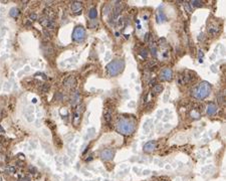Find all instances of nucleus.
Masks as SVG:
<instances>
[{"instance_id": "f257e3e1", "label": "nucleus", "mask_w": 226, "mask_h": 181, "mask_svg": "<svg viewBox=\"0 0 226 181\" xmlns=\"http://www.w3.org/2000/svg\"><path fill=\"white\" fill-rule=\"evenodd\" d=\"M136 129L135 122L131 119H121L117 123V131L123 135H131Z\"/></svg>"}, {"instance_id": "f03ea898", "label": "nucleus", "mask_w": 226, "mask_h": 181, "mask_svg": "<svg viewBox=\"0 0 226 181\" xmlns=\"http://www.w3.org/2000/svg\"><path fill=\"white\" fill-rule=\"evenodd\" d=\"M211 90V86L210 84H208L207 82H203V83L199 84L198 86H196L192 90V95L195 99L197 100H203L205 99Z\"/></svg>"}, {"instance_id": "7ed1b4c3", "label": "nucleus", "mask_w": 226, "mask_h": 181, "mask_svg": "<svg viewBox=\"0 0 226 181\" xmlns=\"http://www.w3.org/2000/svg\"><path fill=\"white\" fill-rule=\"evenodd\" d=\"M125 67V62L121 60H113L112 62H110L107 67V71L110 75L114 77V75H117L123 71Z\"/></svg>"}, {"instance_id": "20e7f679", "label": "nucleus", "mask_w": 226, "mask_h": 181, "mask_svg": "<svg viewBox=\"0 0 226 181\" xmlns=\"http://www.w3.org/2000/svg\"><path fill=\"white\" fill-rule=\"evenodd\" d=\"M86 37V30L82 26H77L73 32V39L75 41H82Z\"/></svg>"}, {"instance_id": "39448f33", "label": "nucleus", "mask_w": 226, "mask_h": 181, "mask_svg": "<svg viewBox=\"0 0 226 181\" xmlns=\"http://www.w3.org/2000/svg\"><path fill=\"white\" fill-rule=\"evenodd\" d=\"M195 79V75L191 71H184L182 75H180L178 79V83L180 85H185V84H188L190 82H192L193 80Z\"/></svg>"}, {"instance_id": "423d86ee", "label": "nucleus", "mask_w": 226, "mask_h": 181, "mask_svg": "<svg viewBox=\"0 0 226 181\" xmlns=\"http://www.w3.org/2000/svg\"><path fill=\"white\" fill-rule=\"evenodd\" d=\"M114 156H115V150L114 149H105L101 153V157L105 161H110V160L114 158Z\"/></svg>"}, {"instance_id": "0eeeda50", "label": "nucleus", "mask_w": 226, "mask_h": 181, "mask_svg": "<svg viewBox=\"0 0 226 181\" xmlns=\"http://www.w3.org/2000/svg\"><path fill=\"white\" fill-rule=\"evenodd\" d=\"M172 77H173V71L170 68H165L161 71V73H160V77L163 81H170V80H172Z\"/></svg>"}, {"instance_id": "6e6552de", "label": "nucleus", "mask_w": 226, "mask_h": 181, "mask_svg": "<svg viewBox=\"0 0 226 181\" xmlns=\"http://www.w3.org/2000/svg\"><path fill=\"white\" fill-rule=\"evenodd\" d=\"M156 148H157V143H156V141H149V142L146 143V144L144 145V147H143L144 151L147 153L153 152Z\"/></svg>"}, {"instance_id": "1a4fd4ad", "label": "nucleus", "mask_w": 226, "mask_h": 181, "mask_svg": "<svg viewBox=\"0 0 226 181\" xmlns=\"http://www.w3.org/2000/svg\"><path fill=\"white\" fill-rule=\"evenodd\" d=\"M81 6H82V3L79 1H73L71 3V11L73 12H75V14H81Z\"/></svg>"}, {"instance_id": "9d476101", "label": "nucleus", "mask_w": 226, "mask_h": 181, "mask_svg": "<svg viewBox=\"0 0 226 181\" xmlns=\"http://www.w3.org/2000/svg\"><path fill=\"white\" fill-rule=\"evenodd\" d=\"M217 112V107L214 103H210L207 107V110H206V113L208 116H213L215 113Z\"/></svg>"}, {"instance_id": "9b49d317", "label": "nucleus", "mask_w": 226, "mask_h": 181, "mask_svg": "<svg viewBox=\"0 0 226 181\" xmlns=\"http://www.w3.org/2000/svg\"><path fill=\"white\" fill-rule=\"evenodd\" d=\"M156 19H157L158 23H163L167 20V17L163 11H159L156 15Z\"/></svg>"}, {"instance_id": "f8f14e48", "label": "nucleus", "mask_w": 226, "mask_h": 181, "mask_svg": "<svg viewBox=\"0 0 226 181\" xmlns=\"http://www.w3.org/2000/svg\"><path fill=\"white\" fill-rule=\"evenodd\" d=\"M75 84V77H66V79L63 81V85L66 86V87H73Z\"/></svg>"}, {"instance_id": "ddd939ff", "label": "nucleus", "mask_w": 226, "mask_h": 181, "mask_svg": "<svg viewBox=\"0 0 226 181\" xmlns=\"http://www.w3.org/2000/svg\"><path fill=\"white\" fill-rule=\"evenodd\" d=\"M98 16V10H97L96 7H92L90 10H88V17L90 19H95Z\"/></svg>"}, {"instance_id": "4468645a", "label": "nucleus", "mask_w": 226, "mask_h": 181, "mask_svg": "<svg viewBox=\"0 0 226 181\" xmlns=\"http://www.w3.org/2000/svg\"><path fill=\"white\" fill-rule=\"evenodd\" d=\"M208 32L214 36V35H216L219 32V28L217 26H215V25H211V26L208 27Z\"/></svg>"}, {"instance_id": "2eb2a0df", "label": "nucleus", "mask_w": 226, "mask_h": 181, "mask_svg": "<svg viewBox=\"0 0 226 181\" xmlns=\"http://www.w3.org/2000/svg\"><path fill=\"white\" fill-rule=\"evenodd\" d=\"M9 14H10V16H12V17L16 18L18 15H19V9H18V8H16V7L11 8V9H10Z\"/></svg>"}, {"instance_id": "dca6fc26", "label": "nucleus", "mask_w": 226, "mask_h": 181, "mask_svg": "<svg viewBox=\"0 0 226 181\" xmlns=\"http://www.w3.org/2000/svg\"><path fill=\"white\" fill-rule=\"evenodd\" d=\"M189 3H190L189 5L192 6V7H201L202 4H203V2L198 1V0H193V1H190Z\"/></svg>"}, {"instance_id": "f3484780", "label": "nucleus", "mask_w": 226, "mask_h": 181, "mask_svg": "<svg viewBox=\"0 0 226 181\" xmlns=\"http://www.w3.org/2000/svg\"><path fill=\"white\" fill-rule=\"evenodd\" d=\"M151 123H152L151 120H148V121L144 124V130H145L146 133H148V132L150 131V129H151V125H150Z\"/></svg>"}, {"instance_id": "a211bd4d", "label": "nucleus", "mask_w": 226, "mask_h": 181, "mask_svg": "<svg viewBox=\"0 0 226 181\" xmlns=\"http://www.w3.org/2000/svg\"><path fill=\"white\" fill-rule=\"evenodd\" d=\"M162 90H163L162 85H156V86H154V88H153V90H154L155 94H159V93H161Z\"/></svg>"}, {"instance_id": "6ab92c4d", "label": "nucleus", "mask_w": 226, "mask_h": 181, "mask_svg": "<svg viewBox=\"0 0 226 181\" xmlns=\"http://www.w3.org/2000/svg\"><path fill=\"white\" fill-rule=\"evenodd\" d=\"M112 120V114L111 112H105V121L107 122V123H110Z\"/></svg>"}, {"instance_id": "aec40b11", "label": "nucleus", "mask_w": 226, "mask_h": 181, "mask_svg": "<svg viewBox=\"0 0 226 181\" xmlns=\"http://www.w3.org/2000/svg\"><path fill=\"white\" fill-rule=\"evenodd\" d=\"M146 67L148 69H153V67H157V62H156V60H151L146 64Z\"/></svg>"}, {"instance_id": "412c9836", "label": "nucleus", "mask_w": 226, "mask_h": 181, "mask_svg": "<svg viewBox=\"0 0 226 181\" xmlns=\"http://www.w3.org/2000/svg\"><path fill=\"white\" fill-rule=\"evenodd\" d=\"M140 56H142L143 58H147V56H148V50H147V49H145V48H143V49H141V51H140Z\"/></svg>"}, {"instance_id": "4be33fe9", "label": "nucleus", "mask_w": 226, "mask_h": 181, "mask_svg": "<svg viewBox=\"0 0 226 181\" xmlns=\"http://www.w3.org/2000/svg\"><path fill=\"white\" fill-rule=\"evenodd\" d=\"M48 90H49V85H47V84H44V85H42L41 92L46 93V92H48Z\"/></svg>"}, {"instance_id": "5701e85b", "label": "nucleus", "mask_w": 226, "mask_h": 181, "mask_svg": "<svg viewBox=\"0 0 226 181\" xmlns=\"http://www.w3.org/2000/svg\"><path fill=\"white\" fill-rule=\"evenodd\" d=\"M18 181H30V178L28 176H23V177L18 178Z\"/></svg>"}, {"instance_id": "b1692460", "label": "nucleus", "mask_w": 226, "mask_h": 181, "mask_svg": "<svg viewBox=\"0 0 226 181\" xmlns=\"http://www.w3.org/2000/svg\"><path fill=\"white\" fill-rule=\"evenodd\" d=\"M159 43H160V45H161V46H165L167 45V41H166V39H165V38H161V39H160V41H159Z\"/></svg>"}, {"instance_id": "393cba45", "label": "nucleus", "mask_w": 226, "mask_h": 181, "mask_svg": "<svg viewBox=\"0 0 226 181\" xmlns=\"http://www.w3.org/2000/svg\"><path fill=\"white\" fill-rule=\"evenodd\" d=\"M203 56H204L203 51H201V50H199V62H203Z\"/></svg>"}, {"instance_id": "a878e982", "label": "nucleus", "mask_w": 226, "mask_h": 181, "mask_svg": "<svg viewBox=\"0 0 226 181\" xmlns=\"http://www.w3.org/2000/svg\"><path fill=\"white\" fill-rule=\"evenodd\" d=\"M29 172H30L31 174H35V173H37V170L35 167H30L29 168Z\"/></svg>"}, {"instance_id": "bb28decb", "label": "nucleus", "mask_w": 226, "mask_h": 181, "mask_svg": "<svg viewBox=\"0 0 226 181\" xmlns=\"http://www.w3.org/2000/svg\"><path fill=\"white\" fill-rule=\"evenodd\" d=\"M184 6H185L186 9H187L188 12L191 11V9H190V5H189V3H188V2H184Z\"/></svg>"}, {"instance_id": "cd10ccee", "label": "nucleus", "mask_w": 226, "mask_h": 181, "mask_svg": "<svg viewBox=\"0 0 226 181\" xmlns=\"http://www.w3.org/2000/svg\"><path fill=\"white\" fill-rule=\"evenodd\" d=\"M149 39H150V33L149 32H147L145 34V37H144V40L147 43V41H149Z\"/></svg>"}, {"instance_id": "c85d7f7f", "label": "nucleus", "mask_w": 226, "mask_h": 181, "mask_svg": "<svg viewBox=\"0 0 226 181\" xmlns=\"http://www.w3.org/2000/svg\"><path fill=\"white\" fill-rule=\"evenodd\" d=\"M108 11H110V7H109V5H107L105 8H103V14H108V13H109V12H108Z\"/></svg>"}, {"instance_id": "c756f323", "label": "nucleus", "mask_w": 226, "mask_h": 181, "mask_svg": "<svg viewBox=\"0 0 226 181\" xmlns=\"http://www.w3.org/2000/svg\"><path fill=\"white\" fill-rule=\"evenodd\" d=\"M36 18H37V15L35 13H31L30 14V19L31 20H35Z\"/></svg>"}, {"instance_id": "7c9ffc66", "label": "nucleus", "mask_w": 226, "mask_h": 181, "mask_svg": "<svg viewBox=\"0 0 226 181\" xmlns=\"http://www.w3.org/2000/svg\"><path fill=\"white\" fill-rule=\"evenodd\" d=\"M16 164H17L18 166H20V167H21V166H23V165H24V163H23L22 161H17V162H16Z\"/></svg>"}, {"instance_id": "2f4dec72", "label": "nucleus", "mask_w": 226, "mask_h": 181, "mask_svg": "<svg viewBox=\"0 0 226 181\" xmlns=\"http://www.w3.org/2000/svg\"><path fill=\"white\" fill-rule=\"evenodd\" d=\"M156 83V80L155 79H153V80H152V81H150V86H153V84H155Z\"/></svg>"}, {"instance_id": "473e14b6", "label": "nucleus", "mask_w": 226, "mask_h": 181, "mask_svg": "<svg viewBox=\"0 0 226 181\" xmlns=\"http://www.w3.org/2000/svg\"><path fill=\"white\" fill-rule=\"evenodd\" d=\"M44 34L46 35L47 37H49L50 36V34H49V32H47V30H44Z\"/></svg>"}, {"instance_id": "72a5a7b5", "label": "nucleus", "mask_w": 226, "mask_h": 181, "mask_svg": "<svg viewBox=\"0 0 226 181\" xmlns=\"http://www.w3.org/2000/svg\"><path fill=\"white\" fill-rule=\"evenodd\" d=\"M144 174H149V171H148V170L147 171H144Z\"/></svg>"}]
</instances>
